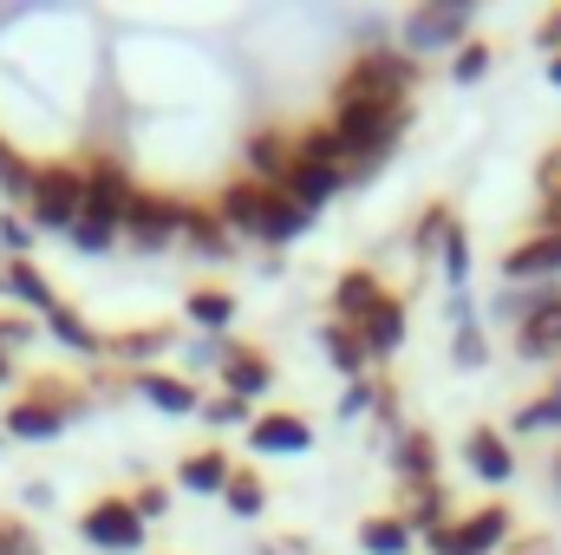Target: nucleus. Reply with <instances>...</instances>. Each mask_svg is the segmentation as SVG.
Returning <instances> with one entry per match:
<instances>
[{
	"label": "nucleus",
	"instance_id": "16",
	"mask_svg": "<svg viewBox=\"0 0 561 555\" xmlns=\"http://www.w3.org/2000/svg\"><path fill=\"white\" fill-rule=\"evenodd\" d=\"M176 347V327L170 320H144V327H118V333H105V360H125V373H144L157 353H170Z\"/></svg>",
	"mask_w": 561,
	"mask_h": 555
},
{
	"label": "nucleus",
	"instance_id": "41",
	"mask_svg": "<svg viewBox=\"0 0 561 555\" xmlns=\"http://www.w3.org/2000/svg\"><path fill=\"white\" fill-rule=\"evenodd\" d=\"M131 510H138L144 523H157V517L170 510V484H138V490H131Z\"/></svg>",
	"mask_w": 561,
	"mask_h": 555
},
{
	"label": "nucleus",
	"instance_id": "36",
	"mask_svg": "<svg viewBox=\"0 0 561 555\" xmlns=\"http://www.w3.org/2000/svg\"><path fill=\"white\" fill-rule=\"evenodd\" d=\"M379 386H386V373H373V380H353V386L340 393V418H366V412H379Z\"/></svg>",
	"mask_w": 561,
	"mask_h": 555
},
{
	"label": "nucleus",
	"instance_id": "24",
	"mask_svg": "<svg viewBox=\"0 0 561 555\" xmlns=\"http://www.w3.org/2000/svg\"><path fill=\"white\" fill-rule=\"evenodd\" d=\"M39 327H46V333H53L59 347L85 353V360H105V333H99V327H92V320H85V314H79L72 301H59V307H53V314H46Z\"/></svg>",
	"mask_w": 561,
	"mask_h": 555
},
{
	"label": "nucleus",
	"instance_id": "15",
	"mask_svg": "<svg viewBox=\"0 0 561 555\" xmlns=\"http://www.w3.org/2000/svg\"><path fill=\"white\" fill-rule=\"evenodd\" d=\"M0 301H13L20 314H53L59 307V287L39 275V262L33 256H0Z\"/></svg>",
	"mask_w": 561,
	"mask_h": 555
},
{
	"label": "nucleus",
	"instance_id": "34",
	"mask_svg": "<svg viewBox=\"0 0 561 555\" xmlns=\"http://www.w3.org/2000/svg\"><path fill=\"white\" fill-rule=\"evenodd\" d=\"M450 360H457L463 373L490 366V340H483V327H457V333H450Z\"/></svg>",
	"mask_w": 561,
	"mask_h": 555
},
{
	"label": "nucleus",
	"instance_id": "28",
	"mask_svg": "<svg viewBox=\"0 0 561 555\" xmlns=\"http://www.w3.org/2000/svg\"><path fill=\"white\" fill-rule=\"evenodd\" d=\"M510 431H523V438H536V431H561V373L536 393V399H529V406H516Z\"/></svg>",
	"mask_w": 561,
	"mask_h": 555
},
{
	"label": "nucleus",
	"instance_id": "9",
	"mask_svg": "<svg viewBox=\"0 0 561 555\" xmlns=\"http://www.w3.org/2000/svg\"><path fill=\"white\" fill-rule=\"evenodd\" d=\"M125 242H131L138 256L176 249V242H183V196H170V190H138L131 209H125Z\"/></svg>",
	"mask_w": 561,
	"mask_h": 555
},
{
	"label": "nucleus",
	"instance_id": "18",
	"mask_svg": "<svg viewBox=\"0 0 561 555\" xmlns=\"http://www.w3.org/2000/svg\"><path fill=\"white\" fill-rule=\"evenodd\" d=\"M320 353L333 360V373L353 386V380H373L379 366H373V353H366V340H359V327L353 320H320Z\"/></svg>",
	"mask_w": 561,
	"mask_h": 555
},
{
	"label": "nucleus",
	"instance_id": "29",
	"mask_svg": "<svg viewBox=\"0 0 561 555\" xmlns=\"http://www.w3.org/2000/svg\"><path fill=\"white\" fill-rule=\"evenodd\" d=\"M450 223H457V209H450V203H424V209H419V223H412V256H419V262H437V249H444Z\"/></svg>",
	"mask_w": 561,
	"mask_h": 555
},
{
	"label": "nucleus",
	"instance_id": "4",
	"mask_svg": "<svg viewBox=\"0 0 561 555\" xmlns=\"http://www.w3.org/2000/svg\"><path fill=\"white\" fill-rule=\"evenodd\" d=\"M424 66L405 53V46H366L340 66L333 79V99H353V105H412Z\"/></svg>",
	"mask_w": 561,
	"mask_h": 555
},
{
	"label": "nucleus",
	"instance_id": "17",
	"mask_svg": "<svg viewBox=\"0 0 561 555\" xmlns=\"http://www.w3.org/2000/svg\"><path fill=\"white\" fill-rule=\"evenodd\" d=\"M249 451H262V457H300V451H313V424L300 412H262L249 424Z\"/></svg>",
	"mask_w": 561,
	"mask_h": 555
},
{
	"label": "nucleus",
	"instance_id": "3",
	"mask_svg": "<svg viewBox=\"0 0 561 555\" xmlns=\"http://www.w3.org/2000/svg\"><path fill=\"white\" fill-rule=\"evenodd\" d=\"M496 320H510V353L529 366H561V281L556 287H503Z\"/></svg>",
	"mask_w": 561,
	"mask_h": 555
},
{
	"label": "nucleus",
	"instance_id": "21",
	"mask_svg": "<svg viewBox=\"0 0 561 555\" xmlns=\"http://www.w3.org/2000/svg\"><path fill=\"white\" fill-rule=\"evenodd\" d=\"M359 340H366V353H373V366H386L399 347H405V301L399 294H386L366 320H359Z\"/></svg>",
	"mask_w": 561,
	"mask_h": 555
},
{
	"label": "nucleus",
	"instance_id": "38",
	"mask_svg": "<svg viewBox=\"0 0 561 555\" xmlns=\"http://www.w3.org/2000/svg\"><path fill=\"white\" fill-rule=\"evenodd\" d=\"M33 236H39V229H33L26 216H13V209L0 216V249H7V256H26V249H33Z\"/></svg>",
	"mask_w": 561,
	"mask_h": 555
},
{
	"label": "nucleus",
	"instance_id": "43",
	"mask_svg": "<svg viewBox=\"0 0 561 555\" xmlns=\"http://www.w3.org/2000/svg\"><path fill=\"white\" fill-rule=\"evenodd\" d=\"M536 46H542L549 59H561V7H549V13L536 20Z\"/></svg>",
	"mask_w": 561,
	"mask_h": 555
},
{
	"label": "nucleus",
	"instance_id": "22",
	"mask_svg": "<svg viewBox=\"0 0 561 555\" xmlns=\"http://www.w3.org/2000/svg\"><path fill=\"white\" fill-rule=\"evenodd\" d=\"M183 249H196V256H209V262H222V256L236 249V236H229V223L216 216V203H183Z\"/></svg>",
	"mask_w": 561,
	"mask_h": 555
},
{
	"label": "nucleus",
	"instance_id": "1",
	"mask_svg": "<svg viewBox=\"0 0 561 555\" xmlns=\"http://www.w3.org/2000/svg\"><path fill=\"white\" fill-rule=\"evenodd\" d=\"M216 216L229 223L236 242H262V249H287L294 236H307L313 209L287 190H268V183H249V177H229L222 196H216Z\"/></svg>",
	"mask_w": 561,
	"mask_h": 555
},
{
	"label": "nucleus",
	"instance_id": "11",
	"mask_svg": "<svg viewBox=\"0 0 561 555\" xmlns=\"http://www.w3.org/2000/svg\"><path fill=\"white\" fill-rule=\"evenodd\" d=\"M79 536H85V550L138 555L144 536H150V523L131 510V497H99V503H85V517H79Z\"/></svg>",
	"mask_w": 561,
	"mask_h": 555
},
{
	"label": "nucleus",
	"instance_id": "7",
	"mask_svg": "<svg viewBox=\"0 0 561 555\" xmlns=\"http://www.w3.org/2000/svg\"><path fill=\"white\" fill-rule=\"evenodd\" d=\"M79 209H85V163H79V157L39 163V170H33V196H26V223H33V229L72 236Z\"/></svg>",
	"mask_w": 561,
	"mask_h": 555
},
{
	"label": "nucleus",
	"instance_id": "8",
	"mask_svg": "<svg viewBox=\"0 0 561 555\" xmlns=\"http://www.w3.org/2000/svg\"><path fill=\"white\" fill-rule=\"evenodd\" d=\"M510 536H516L510 510H503V503H483V510H470V517H450V523L424 530L419 543L431 555H503Z\"/></svg>",
	"mask_w": 561,
	"mask_h": 555
},
{
	"label": "nucleus",
	"instance_id": "10",
	"mask_svg": "<svg viewBox=\"0 0 561 555\" xmlns=\"http://www.w3.org/2000/svg\"><path fill=\"white\" fill-rule=\"evenodd\" d=\"M470 20H477V7H463V0H431L419 13H405V26H399V46L419 59V53H457L463 39H470Z\"/></svg>",
	"mask_w": 561,
	"mask_h": 555
},
{
	"label": "nucleus",
	"instance_id": "42",
	"mask_svg": "<svg viewBox=\"0 0 561 555\" xmlns=\"http://www.w3.org/2000/svg\"><path fill=\"white\" fill-rule=\"evenodd\" d=\"M503 555H561V550H556L549 530H516V536L503 543Z\"/></svg>",
	"mask_w": 561,
	"mask_h": 555
},
{
	"label": "nucleus",
	"instance_id": "46",
	"mask_svg": "<svg viewBox=\"0 0 561 555\" xmlns=\"http://www.w3.org/2000/svg\"><path fill=\"white\" fill-rule=\"evenodd\" d=\"M549 86H561V59H549Z\"/></svg>",
	"mask_w": 561,
	"mask_h": 555
},
{
	"label": "nucleus",
	"instance_id": "20",
	"mask_svg": "<svg viewBox=\"0 0 561 555\" xmlns=\"http://www.w3.org/2000/svg\"><path fill=\"white\" fill-rule=\"evenodd\" d=\"M131 393H138L144 406H157L163 418H190V412H203V393H196L190 380H176V373H157V366L131 373Z\"/></svg>",
	"mask_w": 561,
	"mask_h": 555
},
{
	"label": "nucleus",
	"instance_id": "40",
	"mask_svg": "<svg viewBox=\"0 0 561 555\" xmlns=\"http://www.w3.org/2000/svg\"><path fill=\"white\" fill-rule=\"evenodd\" d=\"M536 196H542V203H556L561 196V144H549L542 163H536Z\"/></svg>",
	"mask_w": 561,
	"mask_h": 555
},
{
	"label": "nucleus",
	"instance_id": "26",
	"mask_svg": "<svg viewBox=\"0 0 561 555\" xmlns=\"http://www.w3.org/2000/svg\"><path fill=\"white\" fill-rule=\"evenodd\" d=\"M359 550L366 555H412L419 550V530H412L399 510H379V517L359 523Z\"/></svg>",
	"mask_w": 561,
	"mask_h": 555
},
{
	"label": "nucleus",
	"instance_id": "47",
	"mask_svg": "<svg viewBox=\"0 0 561 555\" xmlns=\"http://www.w3.org/2000/svg\"><path fill=\"white\" fill-rule=\"evenodd\" d=\"M556 490H561V451H556Z\"/></svg>",
	"mask_w": 561,
	"mask_h": 555
},
{
	"label": "nucleus",
	"instance_id": "14",
	"mask_svg": "<svg viewBox=\"0 0 561 555\" xmlns=\"http://www.w3.org/2000/svg\"><path fill=\"white\" fill-rule=\"evenodd\" d=\"M216 380H222V393H229V399L255 406V399H262V393L275 386V360H268L262 347H242V340H229V353H222Z\"/></svg>",
	"mask_w": 561,
	"mask_h": 555
},
{
	"label": "nucleus",
	"instance_id": "37",
	"mask_svg": "<svg viewBox=\"0 0 561 555\" xmlns=\"http://www.w3.org/2000/svg\"><path fill=\"white\" fill-rule=\"evenodd\" d=\"M0 555H39V536H33L26 517H7L0 510Z\"/></svg>",
	"mask_w": 561,
	"mask_h": 555
},
{
	"label": "nucleus",
	"instance_id": "32",
	"mask_svg": "<svg viewBox=\"0 0 561 555\" xmlns=\"http://www.w3.org/2000/svg\"><path fill=\"white\" fill-rule=\"evenodd\" d=\"M437 269H444L450 287H463V281H470V229H463V216L450 223V236H444V249H437Z\"/></svg>",
	"mask_w": 561,
	"mask_h": 555
},
{
	"label": "nucleus",
	"instance_id": "25",
	"mask_svg": "<svg viewBox=\"0 0 561 555\" xmlns=\"http://www.w3.org/2000/svg\"><path fill=\"white\" fill-rule=\"evenodd\" d=\"M229 451H216V444H203V451H190L183 464H176V490H196V497H222V484H229Z\"/></svg>",
	"mask_w": 561,
	"mask_h": 555
},
{
	"label": "nucleus",
	"instance_id": "31",
	"mask_svg": "<svg viewBox=\"0 0 561 555\" xmlns=\"http://www.w3.org/2000/svg\"><path fill=\"white\" fill-rule=\"evenodd\" d=\"M33 170H39L33 157H20L13 144L0 138V196H7V203H20V209H26V196H33Z\"/></svg>",
	"mask_w": 561,
	"mask_h": 555
},
{
	"label": "nucleus",
	"instance_id": "5",
	"mask_svg": "<svg viewBox=\"0 0 561 555\" xmlns=\"http://www.w3.org/2000/svg\"><path fill=\"white\" fill-rule=\"evenodd\" d=\"M92 406V386H79V380H59V373H39L13 406L0 418V438H20V444H46V438H59L72 418Z\"/></svg>",
	"mask_w": 561,
	"mask_h": 555
},
{
	"label": "nucleus",
	"instance_id": "6",
	"mask_svg": "<svg viewBox=\"0 0 561 555\" xmlns=\"http://www.w3.org/2000/svg\"><path fill=\"white\" fill-rule=\"evenodd\" d=\"M327 125L340 132V144L366 163V170H379L399 138H405V125H412V105H353V99H333V112H327Z\"/></svg>",
	"mask_w": 561,
	"mask_h": 555
},
{
	"label": "nucleus",
	"instance_id": "23",
	"mask_svg": "<svg viewBox=\"0 0 561 555\" xmlns=\"http://www.w3.org/2000/svg\"><path fill=\"white\" fill-rule=\"evenodd\" d=\"M386 294H392V287L373 275V269H346V275L333 281V320H353V327H359Z\"/></svg>",
	"mask_w": 561,
	"mask_h": 555
},
{
	"label": "nucleus",
	"instance_id": "33",
	"mask_svg": "<svg viewBox=\"0 0 561 555\" xmlns=\"http://www.w3.org/2000/svg\"><path fill=\"white\" fill-rule=\"evenodd\" d=\"M490 59H496V53H490L483 39H463V46L450 53V79H457V86H477V79L490 72Z\"/></svg>",
	"mask_w": 561,
	"mask_h": 555
},
{
	"label": "nucleus",
	"instance_id": "45",
	"mask_svg": "<svg viewBox=\"0 0 561 555\" xmlns=\"http://www.w3.org/2000/svg\"><path fill=\"white\" fill-rule=\"evenodd\" d=\"M7 380H13V360H7V353H0V386H7Z\"/></svg>",
	"mask_w": 561,
	"mask_h": 555
},
{
	"label": "nucleus",
	"instance_id": "2",
	"mask_svg": "<svg viewBox=\"0 0 561 555\" xmlns=\"http://www.w3.org/2000/svg\"><path fill=\"white\" fill-rule=\"evenodd\" d=\"M79 163H85V209H79V223H72V249L105 256V249L125 236V209H131V196H138L144 183L118 163V157H79Z\"/></svg>",
	"mask_w": 561,
	"mask_h": 555
},
{
	"label": "nucleus",
	"instance_id": "19",
	"mask_svg": "<svg viewBox=\"0 0 561 555\" xmlns=\"http://www.w3.org/2000/svg\"><path fill=\"white\" fill-rule=\"evenodd\" d=\"M463 464H470L483 484H510V477H516V451H510V438H503L496 424H470V431H463Z\"/></svg>",
	"mask_w": 561,
	"mask_h": 555
},
{
	"label": "nucleus",
	"instance_id": "35",
	"mask_svg": "<svg viewBox=\"0 0 561 555\" xmlns=\"http://www.w3.org/2000/svg\"><path fill=\"white\" fill-rule=\"evenodd\" d=\"M33 340H39V320H26L20 307H0V353L13 360V353H20V347H33Z\"/></svg>",
	"mask_w": 561,
	"mask_h": 555
},
{
	"label": "nucleus",
	"instance_id": "27",
	"mask_svg": "<svg viewBox=\"0 0 561 555\" xmlns=\"http://www.w3.org/2000/svg\"><path fill=\"white\" fill-rule=\"evenodd\" d=\"M183 314L196 320V333H209V340H222V333H229V320H236V294H229V287H190V301H183Z\"/></svg>",
	"mask_w": 561,
	"mask_h": 555
},
{
	"label": "nucleus",
	"instance_id": "12",
	"mask_svg": "<svg viewBox=\"0 0 561 555\" xmlns=\"http://www.w3.org/2000/svg\"><path fill=\"white\" fill-rule=\"evenodd\" d=\"M242 157H249V170H242L249 183L280 190V183H287V170H294V157H300V132H294V125H262V132H249Z\"/></svg>",
	"mask_w": 561,
	"mask_h": 555
},
{
	"label": "nucleus",
	"instance_id": "44",
	"mask_svg": "<svg viewBox=\"0 0 561 555\" xmlns=\"http://www.w3.org/2000/svg\"><path fill=\"white\" fill-rule=\"evenodd\" d=\"M536 229H542V236H561V196L556 203H536Z\"/></svg>",
	"mask_w": 561,
	"mask_h": 555
},
{
	"label": "nucleus",
	"instance_id": "13",
	"mask_svg": "<svg viewBox=\"0 0 561 555\" xmlns=\"http://www.w3.org/2000/svg\"><path fill=\"white\" fill-rule=\"evenodd\" d=\"M561 281V236L529 229L510 256H503V287H556Z\"/></svg>",
	"mask_w": 561,
	"mask_h": 555
},
{
	"label": "nucleus",
	"instance_id": "39",
	"mask_svg": "<svg viewBox=\"0 0 561 555\" xmlns=\"http://www.w3.org/2000/svg\"><path fill=\"white\" fill-rule=\"evenodd\" d=\"M203 418H209V424H242V431L255 424V412H249L242 399H229V393H222V399H203Z\"/></svg>",
	"mask_w": 561,
	"mask_h": 555
},
{
	"label": "nucleus",
	"instance_id": "30",
	"mask_svg": "<svg viewBox=\"0 0 561 555\" xmlns=\"http://www.w3.org/2000/svg\"><path fill=\"white\" fill-rule=\"evenodd\" d=\"M222 503H229V517H242V523H249V517H262V510H268V484H262L255 471H242V464H236V471H229V484H222Z\"/></svg>",
	"mask_w": 561,
	"mask_h": 555
}]
</instances>
